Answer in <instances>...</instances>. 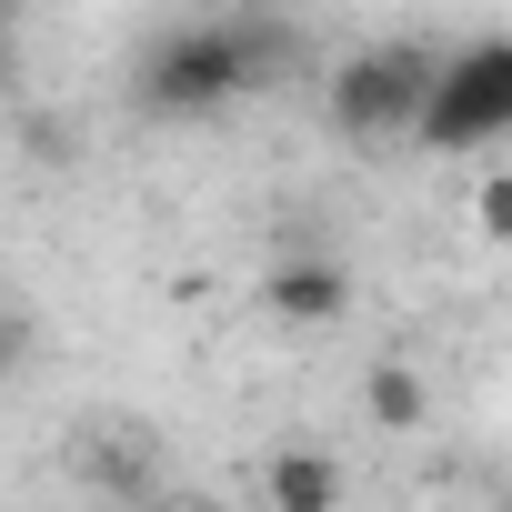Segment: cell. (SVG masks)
Listing matches in <instances>:
<instances>
[{
	"label": "cell",
	"instance_id": "1",
	"mask_svg": "<svg viewBox=\"0 0 512 512\" xmlns=\"http://www.w3.org/2000/svg\"><path fill=\"white\" fill-rule=\"evenodd\" d=\"M241 91H251V71H241L231 21H171V31L141 51V81H131V101H141L151 121H211V111H231Z\"/></svg>",
	"mask_w": 512,
	"mask_h": 512
},
{
	"label": "cell",
	"instance_id": "2",
	"mask_svg": "<svg viewBox=\"0 0 512 512\" xmlns=\"http://www.w3.org/2000/svg\"><path fill=\"white\" fill-rule=\"evenodd\" d=\"M502 131H512V41H472V51L432 61L412 141H432V151H492Z\"/></svg>",
	"mask_w": 512,
	"mask_h": 512
},
{
	"label": "cell",
	"instance_id": "9",
	"mask_svg": "<svg viewBox=\"0 0 512 512\" xmlns=\"http://www.w3.org/2000/svg\"><path fill=\"white\" fill-rule=\"evenodd\" d=\"M11 81H21V21L0 11V91H11Z\"/></svg>",
	"mask_w": 512,
	"mask_h": 512
},
{
	"label": "cell",
	"instance_id": "6",
	"mask_svg": "<svg viewBox=\"0 0 512 512\" xmlns=\"http://www.w3.org/2000/svg\"><path fill=\"white\" fill-rule=\"evenodd\" d=\"M362 412H372L382 432H422V422H432V382H422L412 362H372V372H362Z\"/></svg>",
	"mask_w": 512,
	"mask_h": 512
},
{
	"label": "cell",
	"instance_id": "5",
	"mask_svg": "<svg viewBox=\"0 0 512 512\" xmlns=\"http://www.w3.org/2000/svg\"><path fill=\"white\" fill-rule=\"evenodd\" d=\"M262 502L272 512H342V462L322 442H282L262 462Z\"/></svg>",
	"mask_w": 512,
	"mask_h": 512
},
{
	"label": "cell",
	"instance_id": "8",
	"mask_svg": "<svg viewBox=\"0 0 512 512\" xmlns=\"http://www.w3.org/2000/svg\"><path fill=\"white\" fill-rule=\"evenodd\" d=\"M472 221H482V231H492V241H502V231H512V181H502V171H492V181H482V201H472Z\"/></svg>",
	"mask_w": 512,
	"mask_h": 512
},
{
	"label": "cell",
	"instance_id": "7",
	"mask_svg": "<svg viewBox=\"0 0 512 512\" xmlns=\"http://www.w3.org/2000/svg\"><path fill=\"white\" fill-rule=\"evenodd\" d=\"M21 362H31V312H21V302H0V382H11Z\"/></svg>",
	"mask_w": 512,
	"mask_h": 512
},
{
	"label": "cell",
	"instance_id": "10",
	"mask_svg": "<svg viewBox=\"0 0 512 512\" xmlns=\"http://www.w3.org/2000/svg\"><path fill=\"white\" fill-rule=\"evenodd\" d=\"M181 512H231V502H181Z\"/></svg>",
	"mask_w": 512,
	"mask_h": 512
},
{
	"label": "cell",
	"instance_id": "3",
	"mask_svg": "<svg viewBox=\"0 0 512 512\" xmlns=\"http://www.w3.org/2000/svg\"><path fill=\"white\" fill-rule=\"evenodd\" d=\"M422 91H432V51H422V41H382V51H352V61L332 71L322 111H332L342 141H392V131H412Z\"/></svg>",
	"mask_w": 512,
	"mask_h": 512
},
{
	"label": "cell",
	"instance_id": "4",
	"mask_svg": "<svg viewBox=\"0 0 512 512\" xmlns=\"http://www.w3.org/2000/svg\"><path fill=\"white\" fill-rule=\"evenodd\" d=\"M262 312L282 332H332V322H352V272L332 262V251H282V262L262 272Z\"/></svg>",
	"mask_w": 512,
	"mask_h": 512
}]
</instances>
